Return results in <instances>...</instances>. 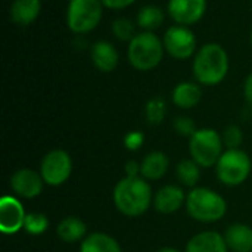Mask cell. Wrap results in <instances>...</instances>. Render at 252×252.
<instances>
[{
	"label": "cell",
	"mask_w": 252,
	"mask_h": 252,
	"mask_svg": "<svg viewBox=\"0 0 252 252\" xmlns=\"http://www.w3.org/2000/svg\"><path fill=\"white\" fill-rule=\"evenodd\" d=\"M157 252H180L179 250H176V248H170V247H165V248H161V250H158Z\"/></svg>",
	"instance_id": "33"
},
{
	"label": "cell",
	"mask_w": 252,
	"mask_h": 252,
	"mask_svg": "<svg viewBox=\"0 0 252 252\" xmlns=\"http://www.w3.org/2000/svg\"><path fill=\"white\" fill-rule=\"evenodd\" d=\"M102 4L108 9L112 10H120V9H126L128 6H131L136 0H100Z\"/></svg>",
	"instance_id": "30"
},
{
	"label": "cell",
	"mask_w": 252,
	"mask_h": 252,
	"mask_svg": "<svg viewBox=\"0 0 252 252\" xmlns=\"http://www.w3.org/2000/svg\"><path fill=\"white\" fill-rule=\"evenodd\" d=\"M193 75L202 86L220 84L229 72V55L219 43H207L193 58Z\"/></svg>",
	"instance_id": "2"
},
{
	"label": "cell",
	"mask_w": 252,
	"mask_h": 252,
	"mask_svg": "<svg viewBox=\"0 0 252 252\" xmlns=\"http://www.w3.org/2000/svg\"><path fill=\"white\" fill-rule=\"evenodd\" d=\"M244 94H245L247 102L252 106V72L245 78V83H244Z\"/></svg>",
	"instance_id": "32"
},
{
	"label": "cell",
	"mask_w": 252,
	"mask_h": 252,
	"mask_svg": "<svg viewBox=\"0 0 252 252\" xmlns=\"http://www.w3.org/2000/svg\"><path fill=\"white\" fill-rule=\"evenodd\" d=\"M137 25L145 31L157 30L164 22V10L157 4H146L137 12Z\"/></svg>",
	"instance_id": "22"
},
{
	"label": "cell",
	"mask_w": 252,
	"mask_h": 252,
	"mask_svg": "<svg viewBox=\"0 0 252 252\" xmlns=\"http://www.w3.org/2000/svg\"><path fill=\"white\" fill-rule=\"evenodd\" d=\"M80 252H123L118 241L106 233L96 232L83 239Z\"/></svg>",
	"instance_id": "21"
},
{
	"label": "cell",
	"mask_w": 252,
	"mask_h": 252,
	"mask_svg": "<svg viewBox=\"0 0 252 252\" xmlns=\"http://www.w3.org/2000/svg\"><path fill=\"white\" fill-rule=\"evenodd\" d=\"M40 174L47 186L58 188L68 182L72 174V159L63 149L47 152L40 164Z\"/></svg>",
	"instance_id": "8"
},
{
	"label": "cell",
	"mask_w": 252,
	"mask_h": 252,
	"mask_svg": "<svg viewBox=\"0 0 252 252\" xmlns=\"http://www.w3.org/2000/svg\"><path fill=\"white\" fill-rule=\"evenodd\" d=\"M145 142V136L142 131H128L124 137V146L128 151H137Z\"/></svg>",
	"instance_id": "29"
},
{
	"label": "cell",
	"mask_w": 252,
	"mask_h": 252,
	"mask_svg": "<svg viewBox=\"0 0 252 252\" xmlns=\"http://www.w3.org/2000/svg\"><path fill=\"white\" fill-rule=\"evenodd\" d=\"M164 43L152 31H143L134 35L128 43L127 58L130 65L137 71L155 69L164 58Z\"/></svg>",
	"instance_id": "4"
},
{
	"label": "cell",
	"mask_w": 252,
	"mask_h": 252,
	"mask_svg": "<svg viewBox=\"0 0 252 252\" xmlns=\"http://www.w3.org/2000/svg\"><path fill=\"white\" fill-rule=\"evenodd\" d=\"M207 6V0H168L167 10L176 24L189 27L204 18Z\"/></svg>",
	"instance_id": "10"
},
{
	"label": "cell",
	"mask_w": 252,
	"mask_h": 252,
	"mask_svg": "<svg viewBox=\"0 0 252 252\" xmlns=\"http://www.w3.org/2000/svg\"><path fill=\"white\" fill-rule=\"evenodd\" d=\"M115 208L126 217H140L154 202L152 188L142 176L121 179L112 192Z\"/></svg>",
	"instance_id": "1"
},
{
	"label": "cell",
	"mask_w": 252,
	"mask_h": 252,
	"mask_svg": "<svg viewBox=\"0 0 252 252\" xmlns=\"http://www.w3.org/2000/svg\"><path fill=\"white\" fill-rule=\"evenodd\" d=\"M90 58L93 65L100 72H112L120 62V53L117 47L106 40H99L92 46Z\"/></svg>",
	"instance_id": "14"
},
{
	"label": "cell",
	"mask_w": 252,
	"mask_h": 252,
	"mask_svg": "<svg viewBox=\"0 0 252 252\" xmlns=\"http://www.w3.org/2000/svg\"><path fill=\"white\" fill-rule=\"evenodd\" d=\"M87 233V226L78 217H65L56 226V235L65 244H74L81 241Z\"/></svg>",
	"instance_id": "20"
},
{
	"label": "cell",
	"mask_w": 252,
	"mask_h": 252,
	"mask_svg": "<svg viewBox=\"0 0 252 252\" xmlns=\"http://www.w3.org/2000/svg\"><path fill=\"white\" fill-rule=\"evenodd\" d=\"M188 195L176 185H165L154 195V208L161 214H173L186 205Z\"/></svg>",
	"instance_id": "13"
},
{
	"label": "cell",
	"mask_w": 252,
	"mask_h": 252,
	"mask_svg": "<svg viewBox=\"0 0 252 252\" xmlns=\"http://www.w3.org/2000/svg\"><path fill=\"white\" fill-rule=\"evenodd\" d=\"M44 180L40 173L31 168H19L10 177L12 190L24 199L37 198L43 190Z\"/></svg>",
	"instance_id": "12"
},
{
	"label": "cell",
	"mask_w": 252,
	"mask_h": 252,
	"mask_svg": "<svg viewBox=\"0 0 252 252\" xmlns=\"http://www.w3.org/2000/svg\"><path fill=\"white\" fill-rule=\"evenodd\" d=\"M146 120L151 124H161L167 114V105L162 97H152L145 108Z\"/></svg>",
	"instance_id": "25"
},
{
	"label": "cell",
	"mask_w": 252,
	"mask_h": 252,
	"mask_svg": "<svg viewBox=\"0 0 252 252\" xmlns=\"http://www.w3.org/2000/svg\"><path fill=\"white\" fill-rule=\"evenodd\" d=\"M223 137L213 128H198L189 139V152L192 159L202 168L217 165L223 155Z\"/></svg>",
	"instance_id": "5"
},
{
	"label": "cell",
	"mask_w": 252,
	"mask_h": 252,
	"mask_svg": "<svg viewBox=\"0 0 252 252\" xmlns=\"http://www.w3.org/2000/svg\"><path fill=\"white\" fill-rule=\"evenodd\" d=\"M126 176H128V177L140 176V164L136 161H128L126 164Z\"/></svg>",
	"instance_id": "31"
},
{
	"label": "cell",
	"mask_w": 252,
	"mask_h": 252,
	"mask_svg": "<svg viewBox=\"0 0 252 252\" xmlns=\"http://www.w3.org/2000/svg\"><path fill=\"white\" fill-rule=\"evenodd\" d=\"M176 176L182 185L193 189L201 179V165L193 159H183L176 167Z\"/></svg>",
	"instance_id": "23"
},
{
	"label": "cell",
	"mask_w": 252,
	"mask_h": 252,
	"mask_svg": "<svg viewBox=\"0 0 252 252\" xmlns=\"http://www.w3.org/2000/svg\"><path fill=\"white\" fill-rule=\"evenodd\" d=\"M49 227V219L43 213H28L24 223V230L32 236L44 233Z\"/></svg>",
	"instance_id": "24"
},
{
	"label": "cell",
	"mask_w": 252,
	"mask_h": 252,
	"mask_svg": "<svg viewBox=\"0 0 252 252\" xmlns=\"http://www.w3.org/2000/svg\"><path fill=\"white\" fill-rule=\"evenodd\" d=\"M41 12V0H13L10 19L19 27L31 25Z\"/></svg>",
	"instance_id": "17"
},
{
	"label": "cell",
	"mask_w": 252,
	"mask_h": 252,
	"mask_svg": "<svg viewBox=\"0 0 252 252\" xmlns=\"http://www.w3.org/2000/svg\"><path fill=\"white\" fill-rule=\"evenodd\" d=\"M185 252H229V248L223 235L207 230L195 235L188 242Z\"/></svg>",
	"instance_id": "15"
},
{
	"label": "cell",
	"mask_w": 252,
	"mask_h": 252,
	"mask_svg": "<svg viewBox=\"0 0 252 252\" xmlns=\"http://www.w3.org/2000/svg\"><path fill=\"white\" fill-rule=\"evenodd\" d=\"M173 103L182 109L195 108L202 99V90L198 83L192 81H182L179 83L171 93Z\"/></svg>",
	"instance_id": "18"
},
{
	"label": "cell",
	"mask_w": 252,
	"mask_h": 252,
	"mask_svg": "<svg viewBox=\"0 0 252 252\" xmlns=\"http://www.w3.org/2000/svg\"><path fill=\"white\" fill-rule=\"evenodd\" d=\"M186 211L199 223H216L226 216L227 202L213 189L193 188L186 198Z\"/></svg>",
	"instance_id": "3"
},
{
	"label": "cell",
	"mask_w": 252,
	"mask_h": 252,
	"mask_svg": "<svg viewBox=\"0 0 252 252\" xmlns=\"http://www.w3.org/2000/svg\"><path fill=\"white\" fill-rule=\"evenodd\" d=\"M244 142V133L238 126H229L223 133V143L227 149H239Z\"/></svg>",
	"instance_id": "27"
},
{
	"label": "cell",
	"mask_w": 252,
	"mask_h": 252,
	"mask_svg": "<svg viewBox=\"0 0 252 252\" xmlns=\"http://www.w3.org/2000/svg\"><path fill=\"white\" fill-rule=\"evenodd\" d=\"M250 41H251V46H252V31H251V35H250Z\"/></svg>",
	"instance_id": "34"
},
{
	"label": "cell",
	"mask_w": 252,
	"mask_h": 252,
	"mask_svg": "<svg viewBox=\"0 0 252 252\" xmlns=\"http://www.w3.org/2000/svg\"><path fill=\"white\" fill-rule=\"evenodd\" d=\"M168 157L164 152H149L140 162V176L145 180H159L168 171Z\"/></svg>",
	"instance_id": "19"
},
{
	"label": "cell",
	"mask_w": 252,
	"mask_h": 252,
	"mask_svg": "<svg viewBox=\"0 0 252 252\" xmlns=\"http://www.w3.org/2000/svg\"><path fill=\"white\" fill-rule=\"evenodd\" d=\"M252 162L250 155L241 149H227L220 157L216 171L217 179L230 188L239 186L247 182L251 174Z\"/></svg>",
	"instance_id": "6"
},
{
	"label": "cell",
	"mask_w": 252,
	"mask_h": 252,
	"mask_svg": "<svg viewBox=\"0 0 252 252\" xmlns=\"http://www.w3.org/2000/svg\"><path fill=\"white\" fill-rule=\"evenodd\" d=\"M227 248L233 252H252V227L244 223H235L224 233Z\"/></svg>",
	"instance_id": "16"
},
{
	"label": "cell",
	"mask_w": 252,
	"mask_h": 252,
	"mask_svg": "<svg viewBox=\"0 0 252 252\" xmlns=\"http://www.w3.org/2000/svg\"><path fill=\"white\" fill-rule=\"evenodd\" d=\"M173 127H174V130H176L180 136L189 137V139L198 131L195 121H193L190 117H185V115L177 117V118L174 120V123H173Z\"/></svg>",
	"instance_id": "28"
},
{
	"label": "cell",
	"mask_w": 252,
	"mask_h": 252,
	"mask_svg": "<svg viewBox=\"0 0 252 252\" xmlns=\"http://www.w3.org/2000/svg\"><path fill=\"white\" fill-rule=\"evenodd\" d=\"M25 210L19 199L13 196H3L0 201V230L4 235H15L24 229Z\"/></svg>",
	"instance_id": "11"
},
{
	"label": "cell",
	"mask_w": 252,
	"mask_h": 252,
	"mask_svg": "<svg viewBox=\"0 0 252 252\" xmlns=\"http://www.w3.org/2000/svg\"><path fill=\"white\" fill-rule=\"evenodd\" d=\"M162 43L165 52L177 61H186L198 52L196 37L193 31L186 25H171L165 31Z\"/></svg>",
	"instance_id": "9"
},
{
	"label": "cell",
	"mask_w": 252,
	"mask_h": 252,
	"mask_svg": "<svg viewBox=\"0 0 252 252\" xmlns=\"http://www.w3.org/2000/svg\"><path fill=\"white\" fill-rule=\"evenodd\" d=\"M112 34L121 41H131L136 35L134 24L128 18H118L112 22Z\"/></svg>",
	"instance_id": "26"
},
{
	"label": "cell",
	"mask_w": 252,
	"mask_h": 252,
	"mask_svg": "<svg viewBox=\"0 0 252 252\" xmlns=\"http://www.w3.org/2000/svg\"><path fill=\"white\" fill-rule=\"evenodd\" d=\"M100 0H69L66 9V25L75 34L93 31L103 15Z\"/></svg>",
	"instance_id": "7"
}]
</instances>
